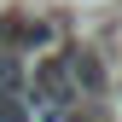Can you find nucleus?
Instances as JSON below:
<instances>
[{"instance_id": "f257e3e1", "label": "nucleus", "mask_w": 122, "mask_h": 122, "mask_svg": "<svg viewBox=\"0 0 122 122\" xmlns=\"http://www.w3.org/2000/svg\"><path fill=\"white\" fill-rule=\"evenodd\" d=\"M58 64H64V76H70V87H76V99H93V93H105V70H99V58L87 52V47H70V52H58Z\"/></svg>"}]
</instances>
